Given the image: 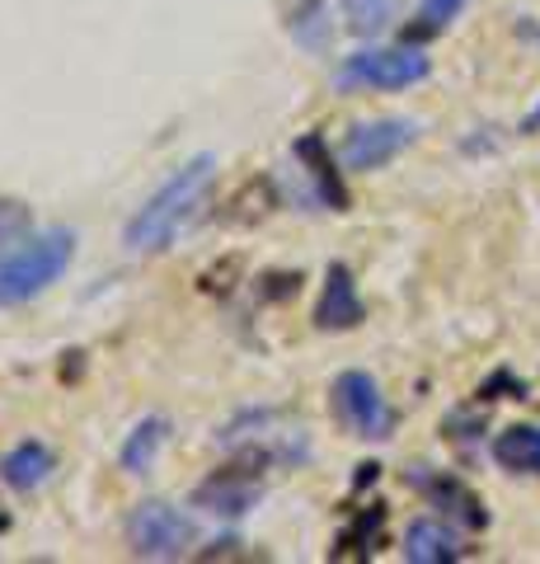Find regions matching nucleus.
<instances>
[{
	"label": "nucleus",
	"instance_id": "1",
	"mask_svg": "<svg viewBox=\"0 0 540 564\" xmlns=\"http://www.w3.org/2000/svg\"><path fill=\"white\" fill-rule=\"evenodd\" d=\"M212 180H217V155L212 151H202L188 165H179L142 207L132 212V221L123 226V245L132 254L165 250V245L188 226V217L198 212V203L207 198Z\"/></svg>",
	"mask_w": 540,
	"mask_h": 564
},
{
	"label": "nucleus",
	"instance_id": "6",
	"mask_svg": "<svg viewBox=\"0 0 540 564\" xmlns=\"http://www.w3.org/2000/svg\"><path fill=\"white\" fill-rule=\"evenodd\" d=\"M414 141H418V122H414V118H376V122H357V128L343 137L339 161H343V170L367 174V170L390 165L399 151L414 147Z\"/></svg>",
	"mask_w": 540,
	"mask_h": 564
},
{
	"label": "nucleus",
	"instance_id": "2",
	"mask_svg": "<svg viewBox=\"0 0 540 564\" xmlns=\"http://www.w3.org/2000/svg\"><path fill=\"white\" fill-rule=\"evenodd\" d=\"M71 263H76L71 226H47V231L5 240V250H0V306H24L33 296H43Z\"/></svg>",
	"mask_w": 540,
	"mask_h": 564
},
{
	"label": "nucleus",
	"instance_id": "16",
	"mask_svg": "<svg viewBox=\"0 0 540 564\" xmlns=\"http://www.w3.org/2000/svg\"><path fill=\"white\" fill-rule=\"evenodd\" d=\"M343 14L353 33H376L390 20V0H343Z\"/></svg>",
	"mask_w": 540,
	"mask_h": 564
},
{
	"label": "nucleus",
	"instance_id": "5",
	"mask_svg": "<svg viewBox=\"0 0 540 564\" xmlns=\"http://www.w3.org/2000/svg\"><path fill=\"white\" fill-rule=\"evenodd\" d=\"M194 541H198V522L179 513L174 503L146 499V503H136L128 518V545H132V555H142V560H179L194 551Z\"/></svg>",
	"mask_w": 540,
	"mask_h": 564
},
{
	"label": "nucleus",
	"instance_id": "15",
	"mask_svg": "<svg viewBox=\"0 0 540 564\" xmlns=\"http://www.w3.org/2000/svg\"><path fill=\"white\" fill-rule=\"evenodd\" d=\"M470 6V0H423L414 14V24L405 29L409 43H423V39H438L442 29H451V20H461V10Z\"/></svg>",
	"mask_w": 540,
	"mask_h": 564
},
{
	"label": "nucleus",
	"instance_id": "9",
	"mask_svg": "<svg viewBox=\"0 0 540 564\" xmlns=\"http://www.w3.org/2000/svg\"><path fill=\"white\" fill-rule=\"evenodd\" d=\"M258 499H264V485L245 470H221L194 489V503L207 508V513H217V518H245Z\"/></svg>",
	"mask_w": 540,
	"mask_h": 564
},
{
	"label": "nucleus",
	"instance_id": "4",
	"mask_svg": "<svg viewBox=\"0 0 540 564\" xmlns=\"http://www.w3.org/2000/svg\"><path fill=\"white\" fill-rule=\"evenodd\" d=\"M334 414L339 423L353 437H362V443H386V437H395V423L399 414L390 410L386 391H381V381L372 372H362V367H348V372L334 377Z\"/></svg>",
	"mask_w": 540,
	"mask_h": 564
},
{
	"label": "nucleus",
	"instance_id": "7",
	"mask_svg": "<svg viewBox=\"0 0 540 564\" xmlns=\"http://www.w3.org/2000/svg\"><path fill=\"white\" fill-rule=\"evenodd\" d=\"M409 485L423 494V499L432 508H442L447 518H456L461 527H470V532H480L484 522H489V513H484V503H480V494L470 489L465 480H456L451 470H432V466H414L409 470Z\"/></svg>",
	"mask_w": 540,
	"mask_h": 564
},
{
	"label": "nucleus",
	"instance_id": "3",
	"mask_svg": "<svg viewBox=\"0 0 540 564\" xmlns=\"http://www.w3.org/2000/svg\"><path fill=\"white\" fill-rule=\"evenodd\" d=\"M432 76V62L418 47H362L353 57H343L334 70L339 90H414Z\"/></svg>",
	"mask_w": 540,
	"mask_h": 564
},
{
	"label": "nucleus",
	"instance_id": "17",
	"mask_svg": "<svg viewBox=\"0 0 540 564\" xmlns=\"http://www.w3.org/2000/svg\"><path fill=\"white\" fill-rule=\"evenodd\" d=\"M517 33H521L527 43H536V47H540V20H531V14H521V20H517ZM521 132H540V104H536V109H531L527 118H521Z\"/></svg>",
	"mask_w": 540,
	"mask_h": 564
},
{
	"label": "nucleus",
	"instance_id": "12",
	"mask_svg": "<svg viewBox=\"0 0 540 564\" xmlns=\"http://www.w3.org/2000/svg\"><path fill=\"white\" fill-rule=\"evenodd\" d=\"M165 443H169V419L165 414H146L128 433V443L118 447V466H123L128 475H146L155 462H161V447Z\"/></svg>",
	"mask_w": 540,
	"mask_h": 564
},
{
	"label": "nucleus",
	"instance_id": "8",
	"mask_svg": "<svg viewBox=\"0 0 540 564\" xmlns=\"http://www.w3.org/2000/svg\"><path fill=\"white\" fill-rule=\"evenodd\" d=\"M367 321V306L357 296V282L348 263H329L324 269V288H320V306H316V325L339 334V329H357Z\"/></svg>",
	"mask_w": 540,
	"mask_h": 564
},
{
	"label": "nucleus",
	"instance_id": "10",
	"mask_svg": "<svg viewBox=\"0 0 540 564\" xmlns=\"http://www.w3.org/2000/svg\"><path fill=\"white\" fill-rule=\"evenodd\" d=\"M52 475H57V456H52V447L38 443V437H24V443H14L5 456H0V485L14 489V494L43 489Z\"/></svg>",
	"mask_w": 540,
	"mask_h": 564
},
{
	"label": "nucleus",
	"instance_id": "14",
	"mask_svg": "<svg viewBox=\"0 0 540 564\" xmlns=\"http://www.w3.org/2000/svg\"><path fill=\"white\" fill-rule=\"evenodd\" d=\"M494 462L513 475H540V423H513L494 437Z\"/></svg>",
	"mask_w": 540,
	"mask_h": 564
},
{
	"label": "nucleus",
	"instance_id": "11",
	"mask_svg": "<svg viewBox=\"0 0 540 564\" xmlns=\"http://www.w3.org/2000/svg\"><path fill=\"white\" fill-rule=\"evenodd\" d=\"M470 551L461 545V536L451 532L447 522L438 518H418L409 522V532H405V560L414 564H451V560H465Z\"/></svg>",
	"mask_w": 540,
	"mask_h": 564
},
{
	"label": "nucleus",
	"instance_id": "13",
	"mask_svg": "<svg viewBox=\"0 0 540 564\" xmlns=\"http://www.w3.org/2000/svg\"><path fill=\"white\" fill-rule=\"evenodd\" d=\"M296 161H306V174H310V184H316V198L324 207H334V212L348 207V193H343V180H339L334 161H329V151H324V137L310 132V137L296 141Z\"/></svg>",
	"mask_w": 540,
	"mask_h": 564
}]
</instances>
